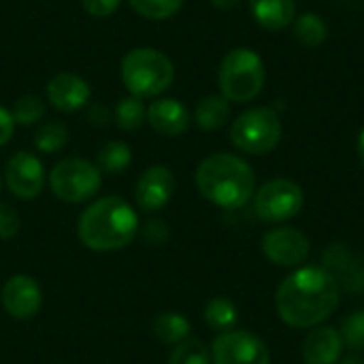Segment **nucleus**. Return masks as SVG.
I'll return each instance as SVG.
<instances>
[{
    "instance_id": "nucleus-1",
    "label": "nucleus",
    "mask_w": 364,
    "mask_h": 364,
    "mask_svg": "<svg viewBox=\"0 0 364 364\" xmlns=\"http://www.w3.org/2000/svg\"><path fill=\"white\" fill-rule=\"evenodd\" d=\"M275 307L288 326L316 328L339 307V284L335 275L324 269H296L279 284Z\"/></svg>"
},
{
    "instance_id": "nucleus-2",
    "label": "nucleus",
    "mask_w": 364,
    "mask_h": 364,
    "mask_svg": "<svg viewBox=\"0 0 364 364\" xmlns=\"http://www.w3.org/2000/svg\"><path fill=\"white\" fill-rule=\"evenodd\" d=\"M139 232V215L119 196H102L81 211L79 241L92 252H115L132 243Z\"/></svg>"
},
{
    "instance_id": "nucleus-3",
    "label": "nucleus",
    "mask_w": 364,
    "mask_h": 364,
    "mask_svg": "<svg viewBox=\"0 0 364 364\" xmlns=\"http://www.w3.org/2000/svg\"><path fill=\"white\" fill-rule=\"evenodd\" d=\"M196 188L222 209H241L254 194L256 175L252 166L235 154H213L196 168Z\"/></svg>"
},
{
    "instance_id": "nucleus-4",
    "label": "nucleus",
    "mask_w": 364,
    "mask_h": 364,
    "mask_svg": "<svg viewBox=\"0 0 364 364\" xmlns=\"http://www.w3.org/2000/svg\"><path fill=\"white\" fill-rule=\"evenodd\" d=\"M175 66L171 58L151 47H136L122 60V81L130 96L154 98L171 87Z\"/></svg>"
},
{
    "instance_id": "nucleus-5",
    "label": "nucleus",
    "mask_w": 364,
    "mask_h": 364,
    "mask_svg": "<svg viewBox=\"0 0 364 364\" xmlns=\"http://www.w3.org/2000/svg\"><path fill=\"white\" fill-rule=\"evenodd\" d=\"M264 62L250 47H237L228 51L220 64L218 83L222 96L232 102H250L264 87Z\"/></svg>"
},
{
    "instance_id": "nucleus-6",
    "label": "nucleus",
    "mask_w": 364,
    "mask_h": 364,
    "mask_svg": "<svg viewBox=\"0 0 364 364\" xmlns=\"http://www.w3.org/2000/svg\"><path fill=\"white\" fill-rule=\"evenodd\" d=\"M232 145L250 156L273 151L282 141V119L269 107H258L241 113L230 126Z\"/></svg>"
},
{
    "instance_id": "nucleus-7",
    "label": "nucleus",
    "mask_w": 364,
    "mask_h": 364,
    "mask_svg": "<svg viewBox=\"0 0 364 364\" xmlns=\"http://www.w3.org/2000/svg\"><path fill=\"white\" fill-rule=\"evenodd\" d=\"M102 173L96 164L83 158H66L60 160L49 173V188L55 198L79 205L94 198L100 190Z\"/></svg>"
},
{
    "instance_id": "nucleus-8",
    "label": "nucleus",
    "mask_w": 364,
    "mask_h": 364,
    "mask_svg": "<svg viewBox=\"0 0 364 364\" xmlns=\"http://www.w3.org/2000/svg\"><path fill=\"white\" fill-rule=\"evenodd\" d=\"M305 203L303 190L292 179H271L256 192V215L264 222H286L301 213Z\"/></svg>"
},
{
    "instance_id": "nucleus-9",
    "label": "nucleus",
    "mask_w": 364,
    "mask_h": 364,
    "mask_svg": "<svg viewBox=\"0 0 364 364\" xmlns=\"http://www.w3.org/2000/svg\"><path fill=\"white\" fill-rule=\"evenodd\" d=\"M213 364H271L269 348L250 331L220 333L211 346Z\"/></svg>"
},
{
    "instance_id": "nucleus-10",
    "label": "nucleus",
    "mask_w": 364,
    "mask_h": 364,
    "mask_svg": "<svg viewBox=\"0 0 364 364\" xmlns=\"http://www.w3.org/2000/svg\"><path fill=\"white\" fill-rule=\"evenodd\" d=\"M262 252L277 267L299 269L307 262L311 254V243L301 230L284 226L273 228L262 237Z\"/></svg>"
},
{
    "instance_id": "nucleus-11",
    "label": "nucleus",
    "mask_w": 364,
    "mask_h": 364,
    "mask_svg": "<svg viewBox=\"0 0 364 364\" xmlns=\"http://www.w3.org/2000/svg\"><path fill=\"white\" fill-rule=\"evenodd\" d=\"M4 181L17 198L21 200L36 198L45 186L43 162L30 151H17L9 158L4 166Z\"/></svg>"
},
{
    "instance_id": "nucleus-12",
    "label": "nucleus",
    "mask_w": 364,
    "mask_h": 364,
    "mask_svg": "<svg viewBox=\"0 0 364 364\" xmlns=\"http://www.w3.org/2000/svg\"><path fill=\"white\" fill-rule=\"evenodd\" d=\"M0 303L4 311L15 320H32L43 303L41 286L30 275H13L6 279L0 292Z\"/></svg>"
},
{
    "instance_id": "nucleus-13",
    "label": "nucleus",
    "mask_w": 364,
    "mask_h": 364,
    "mask_svg": "<svg viewBox=\"0 0 364 364\" xmlns=\"http://www.w3.org/2000/svg\"><path fill=\"white\" fill-rule=\"evenodd\" d=\"M175 194V175L171 168L156 164L149 166L136 181L134 188V200L136 207L145 213H154L164 209Z\"/></svg>"
},
{
    "instance_id": "nucleus-14",
    "label": "nucleus",
    "mask_w": 364,
    "mask_h": 364,
    "mask_svg": "<svg viewBox=\"0 0 364 364\" xmlns=\"http://www.w3.org/2000/svg\"><path fill=\"white\" fill-rule=\"evenodd\" d=\"M90 85L85 79L73 73H60L47 83V100L62 113L79 111L90 100Z\"/></svg>"
},
{
    "instance_id": "nucleus-15",
    "label": "nucleus",
    "mask_w": 364,
    "mask_h": 364,
    "mask_svg": "<svg viewBox=\"0 0 364 364\" xmlns=\"http://www.w3.org/2000/svg\"><path fill=\"white\" fill-rule=\"evenodd\" d=\"M149 126L164 136H179L190 128V111L177 98H158L147 107Z\"/></svg>"
},
{
    "instance_id": "nucleus-16",
    "label": "nucleus",
    "mask_w": 364,
    "mask_h": 364,
    "mask_svg": "<svg viewBox=\"0 0 364 364\" xmlns=\"http://www.w3.org/2000/svg\"><path fill=\"white\" fill-rule=\"evenodd\" d=\"M343 352V339L339 331L331 326H316L303 341L305 364H337Z\"/></svg>"
},
{
    "instance_id": "nucleus-17",
    "label": "nucleus",
    "mask_w": 364,
    "mask_h": 364,
    "mask_svg": "<svg viewBox=\"0 0 364 364\" xmlns=\"http://www.w3.org/2000/svg\"><path fill=\"white\" fill-rule=\"evenodd\" d=\"M247 4L254 19L271 32L288 28L296 17L294 0H247Z\"/></svg>"
},
{
    "instance_id": "nucleus-18",
    "label": "nucleus",
    "mask_w": 364,
    "mask_h": 364,
    "mask_svg": "<svg viewBox=\"0 0 364 364\" xmlns=\"http://www.w3.org/2000/svg\"><path fill=\"white\" fill-rule=\"evenodd\" d=\"M228 117H230V100H226L222 94L205 96L196 105L194 119L200 130H207V132L220 130L228 122Z\"/></svg>"
},
{
    "instance_id": "nucleus-19",
    "label": "nucleus",
    "mask_w": 364,
    "mask_h": 364,
    "mask_svg": "<svg viewBox=\"0 0 364 364\" xmlns=\"http://www.w3.org/2000/svg\"><path fill=\"white\" fill-rule=\"evenodd\" d=\"M154 335L164 346H179L190 337V322L177 311H164L154 320Z\"/></svg>"
},
{
    "instance_id": "nucleus-20",
    "label": "nucleus",
    "mask_w": 364,
    "mask_h": 364,
    "mask_svg": "<svg viewBox=\"0 0 364 364\" xmlns=\"http://www.w3.org/2000/svg\"><path fill=\"white\" fill-rule=\"evenodd\" d=\"M132 162V149L124 143V141H109L98 149L96 156V166L100 168V173H124Z\"/></svg>"
},
{
    "instance_id": "nucleus-21",
    "label": "nucleus",
    "mask_w": 364,
    "mask_h": 364,
    "mask_svg": "<svg viewBox=\"0 0 364 364\" xmlns=\"http://www.w3.org/2000/svg\"><path fill=\"white\" fill-rule=\"evenodd\" d=\"M294 36H296V41L301 45L314 49V47H320L326 41L328 26L316 13H303V15L294 17Z\"/></svg>"
},
{
    "instance_id": "nucleus-22",
    "label": "nucleus",
    "mask_w": 364,
    "mask_h": 364,
    "mask_svg": "<svg viewBox=\"0 0 364 364\" xmlns=\"http://www.w3.org/2000/svg\"><path fill=\"white\" fill-rule=\"evenodd\" d=\"M237 320H239V311L235 303L226 296H215L205 305V322L218 333L232 331Z\"/></svg>"
},
{
    "instance_id": "nucleus-23",
    "label": "nucleus",
    "mask_w": 364,
    "mask_h": 364,
    "mask_svg": "<svg viewBox=\"0 0 364 364\" xmlns=\"http://www.w3.org/2000/svg\"><path fill=\"white\" fill-rule=\"evenodd\" d=\"M145 117H147V107H145L143 100L136 98V96H126V98H122V100L117 102V107H115V113H113L115 124H117L122 130H128V132L141 128L143 122H145Z\"/></svg>"
},
{
    "instance_id": "nucleus-24",
    "label": "nucleus",
    "mask_w": 364,
    "mask_h": 364,
    "mask_svg": "<svg viewBox=\"0 0 364 364\" xmlns=\"http://www.w3.org/2000/svg\"><path fill=\"white\" fill-rule=\"evenodd\" d=\"M68 143V130L62 122H49L41 126L34 134V145L43 154H55Z\"/></svg>"
},
{
    "instance_id": "nucleus-25",
    "label": "nucleus",
    "mask_w": 364,
    "mask_h": 364,
    "mask_svg": "<svg viewBox=\"0 0 364 364\" xmlns=\"http://www.w3.org/2000/svg\"><path fill=\"white\" fill-rule=\"evenodd\" d=\"M130 6L145 19L162 21L177 15L186 0H128Z\"/></svg>"
},
{
    "instance_id": "nucleus-26",
    "label": "nucleus",
    "mask_w": 364,
    "mask_h": 364,
    "mask_svg": "<svg viewBox=\"0 0 364 364\" xmlns=\"http://www.w3.org/2000/svg\"><path fill=\"white\" fill-rule=\"evenodd\" d=\"M168 364H213L209 348L198 339H186L179 346L173 348Z\"/></svg>"
},
{
    "instance_id": "nucleus-27",
    "label": "nucleus",
    "mask_w": 364,
    "mask_h": 364,
    "mask_svg": "<svg viewBox=\"0 0 364 364\" xmlns=\"http://www.w3.org/2000/svg\"><path fill=\"white\" fill-rule=\"evenodd\" d=\"M11 115H13L15 124L32 126V124H36L45 115V102L38 96H34V94L21 96L19 100H15Z\"/></svg>"
},
{
    "instance_id": "nucleus-28",
    "label": "nucleus",
    "mask_w": 364,
    "mask_h": 364,
    "mask_svg": "<svg viewBox=\"0 0 364 364\" xmlns=\"http://www.w3.org/2000/svg\"><path fill=\"white\" fill-rule=\"evenodd\" d=\"M339 335L343 339V346H348L350 350H364V309H358L343 318Z\"/></svg>"
},
{
    "instance_id": "nucleus-29",
    "label": "nucleus",
    "mask_w": 364,
    "mask_h": 364,
    "mask_svg": "<svg viewBox=\"0 0 364 364\" xmlns=\"http://www.w3.org/2000/svg\"><path fill=\"white\" fill-rule=\"evenodd\" d=\"M141 237H143V241H145L147 245L160 247V245H164V243L168 241L171 230H168V226H166L164 220H149V222L143 226Z\"/></svg>"
},
{
    "instance_id": "nucleus-30",
    "label": "nucleus",
    "mask_w": 364,
    "mask_h": 364,
    "mask_svg": "<svg viewBox=\"0 0 364 364\" xmlns=\"http://www.w3.org/2000/svg\"><path fill=\"white\" fill-rule=\"evenodd\" d=\"M19 215L17 211L6 205V203H0V239L6 241V239H13L17 232H19Z\"/></svg>"
},
{
    "instance_id": "nucleus-31",
    "label": "nucleus",
    "mask_w": 364,
    "mask_h": 364,
    "mask_svg": "<svg viewBox=\"0 0 364 364\" xmlns=\"http://www.w3.org/2000/svg\"><path fill=\"white\" fill-rule=\"evenodd\" d=\"M122 0H81L83 9L92 15V17H109L115 13V9L119 6Z\"/></svg>"
},
{
    "instance_id": "nucleus-32",
    "label": "nucleus",
    "mask_w": 364,
    "mask_h": 364,
    "mask_svg": "<svg viewBox=\"0 0 364 364\" xmlns=\"http://www.w3.org/2000/svg\"><path fill=\"white\" fill-rule=\"evenodd\" d=\"M13 130H15V119H13L11 111L0 107V147L11 141Z\"/></svg>"
},
{
    "instance_id": "nucleus-33",
    "label": "nucleus",
    "mask_w": 364,
    "mask_h": 364,
    "mask_svg": "<svg viewBox=\"0 0 364 364\" xmlns=\"http://www.w3.org/2000/svg\"><path fill=\"white\" fill-rule=\"evenodd\" d=\"M111 117H113V115H111L105 107H94L92 113H90V119H92L96 126H107V124L111 122Z\"/></svg>"
},
{
    "instance_id": "nucleus-34",
    "label": "nucleus",
    "mask_w": 364,
    "mask_h": 364,
    "mask_svg": "<svg viewBox=\"0 0 364 364\" xmlns=\"http://www.w3.org/2000/svg\"><path fill=\"white\" fill-rule=\"evenodd\" d=\"M241 0H211V4L215 9H222V11H228V9H235Z\"/></svg>"
},
{
    "instance_id": "nucleus-35",
    "label": "nucleus",
    "mask_w": 364,
    "mask_h": 364,
    "mask_svg": "<svg viewBox=\"0 0 364 364\" xmlns=\"http://www.w3.org/2000/svg\"><path fill=\"white\" fill-rule=\"evenodd\" d=\"M358 158H360V164L364 166V128L360 136H358Z\"/></svg>"
},
{
    "instance_id": "nucleus-36",
    "label": "nucleus",
    "mask_w": 364,
    "mask_h": 364,
    "mask_svg": "<svg viewBox=\"0 0 364 364\" xmlns=\"http://www.w3.org/2000/svg\"><path fill=\"white\" fill-rule=\"evenodd\" d=\"M339 364H364V358L354 356V358H348V360H343V363H339Z\"/></svg>"
}]
</instances>
